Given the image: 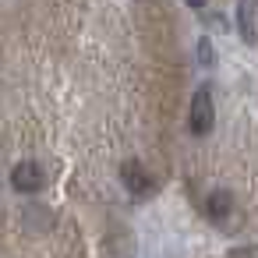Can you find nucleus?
<instances>
[{"instance_id": "1", "label": "nucleus", "mask_w": 258, "mask_h": 258, "mask_svg": "<svg viewBox=\"0 0 258 258\" xmlns=\"http://www.w3.org/2000/svg\"><path fill=\"white\" fill-rule=\"evenodd\" d=\"M187 117H191V120H187L191 135H209V131H212V124H216V106H212L209 85H198V89H195V96H191V113H187Z\"/></svg>"}, {"instance_id": "2", "label": "nucleus", "mask_w": 258, "mask_h": 258, "mask_svg": "<svg viewBox=\"0 0 258 258\" xmlns=\"http://www.w3.org/2000/svg\"><path fill=\"white\" fill-rule=\"evenodd\" d=\"M11 187L22 191V195H36V191H43V187H46V173H43V166L32 163V159L18 163V166L11 170Z\"/></svg>"}, {"instance_id": "3", "label": "nucleus", "mask_w": 258, "mask_h": 258, "mask_svg": "<svg viewBox=\"0 0 258 258\" xmlns=\"http://www.w3.org/2000/svg\"><path fill=\"white\" fill-rule=\"evenodd\" d=\"M120 180H124V187H127L135 198H145V195L156 191V180H152L149 170H145L142 163H135V159H127V163L120 166Z\"/></svg>"}, {"instance_id": "4", "label": "nucleus", "mask_w": 258, "mask_h": 258, "mask_svg": "<svg viewBox=\"0 0 258 258\" xmlns=\"http://www.w3.org/2000/svg\"><path fill=\"white\" fill-rule=\"evenodd\" d=\"M237 29L244 43H258V0H240L237 4Z\"/></svg>"}, {"instance_id": "5", "label": "nucleus", "mask_w": 258, "mask_h": 258, "mask_svg": "<svg viewBox=\"0 0 258 258\" xmlns=\"http://www.w3.org/2000/svg\"><path fill=\"white\" fill-rule=\"evenodd\" d=\"M230 212H233V198H230L226 191H212V195L205 198V216H209L212 223H226Z\"/></svg>"}, {"instance_id": "6", "label": "nucleus", "mask_w": 258, "mask_h": 258, "mask_svg": "<svg viewBox=\"0 0 258 258\" xmlns=\"http://www.w3.org/2000/svg\"><path fill=\"white\" fill-rule=\"evenodd\" d=\"M198 64H202V68H212V64H216V50H212L209 36L198 39Z\"/></svg>"}, {"instance_id": "7", "label": "nucleus", "mask_w": 258, "mask_h": 258, "mask_svg": "<svg viewBox=\"0 0 258 258\" xmlns=\"http://www.w3.org/2000/svg\"><path fill=\"white\" fill-rule=\"evenodd\" d=\"M187 4H191V8H195V11H202V8H205V4H209V0H187Z\"/></svg>"}]
</instances>
